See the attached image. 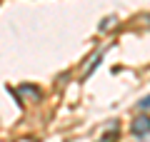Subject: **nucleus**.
<instances>
[{
    "label": "nucleus",
    "mask_w": 150,
    "mask_h": 142,
    "mask_svg": "<svg viewBox=\"0 0 150 142\" xmlns=\"http://www.w3.org/2000/svg\"><path fill=\"white\" fill-rule=\"evenodd\" d=\"M118 137H120V130H118V127H110L98 142H118Z\"/></svg>",
    "instance_id": "obj_3"
},
{
    "label": "nucleus",
    "mask_w": 150,
    "mask_h": 142,
    "mask_svg": "<svg viewBox=\"0 0 150 142\" xmlns=\"http://www.w3.org/2000/svg\"><path fill=\"white\" fill-rule=\"evenodd\" d=\"M140 110H150V95H148V97H143V100H140Z\"/></svg>",
    "instance_id": "obj_4"
},
{
    "label": "nucleus",
    "mask_w": 150,
    "mask_h": 142,
    "mask_svg": "<svg viewBox=\"0 0 150 142\" xmlns=\"http://www.w3.org/2000/svg\"><path fill=\"white\" fill-rule=\"evenodd\" d=\"M18 95H23V97H28L30 102H38L40 97H43V92H40V87H35V85H20V87H18Z\"/></svg>",
    "instance_id": "obj_2"
},
{
    "label": "nucleus",
    "mask_w": 150,
    "mask_h": 142,
    "mask_svg": "<svg viewBox=\"0 0 150 142\" xmlns=\"http://www.w3.org/2000/svg\"><path fill=\"white\" fill-rule=\"evenodd\" d=\"M130 132H133L135 137L150 135V117H148V115H138L133 122H130Z\"/></svg>",
    "instance_id": "obj_1"
}]
</instances>
